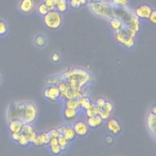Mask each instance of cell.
I'll return each mask as SVG.
<instances>
[{"label": "cell", "mask_w": 156, "mask_h": 156, "mask_svg": "<svg viewBox=\"0 0 156 156\" xmlns=\"http://www.w3.org/2000/svg\"><path fill=\"white\" fill-rule=\"evenodd\" d=\"M67 80L68 83L73 90H80L82 86L90 79V76L84 70L74 69L66 73L63 76Z\"/></svg>", "instance_id": "1"}, {"label": "cell", "mask_w": 156, "mask_h": 156, "mask_svg": "<svg viewBox=\"0 0 156 156\" xmlns=\"http://www.w3.org/2000/svg\"><path fill=\"white\" fill-rule=\"evenodd\" d=\"M88 6L94 14L101 18L110 20L117 16L115 7L110 2L104 0L90 2L88 3Z\"/></svg>", "instance_id": "2"}, {"label": "cell", "mask_w": 156, "mask_h": 156, "mask_svg": "<svg viewBox=\"0 0 156 156\" xmlns=\"http://www.w3.org/2000/svg\"><path fill=\"white\" fill-rule=\"evenodd\" d=\"M43 22L45 26L49 29H57L60 27L62 22L61 14L55 9L49 10L43 16Z\"/></svg>", "instance_id": "3"}, {"label": "cell", "mask_w": 156, "mask_h": 156, "mask_svg": "<svg viewBox=\"0 0 156 156\" xmlns=\"http://www.w3.org/2000/svg\"><path fill=\"white\" fill-rule=\"evenodd\" d=\"M115 38L116 41L127 48H132L135 43V34L130 31L126 27H122L115 31Z\"/></svg>", "instance_id": "4"}, {"label": "cell", "mask_w": 156, "mask_h": 156, "mask_svg": "<svg viewBox=\"0 0 156 156\" xmlns=\"http://www.w3.org/2000/svg\"><path fill=\"white\" fill-rule=\"evenodd\" d=\"M126 20H122L123 26L128 29L133 34H136L140 29L139 18L135 15L128 10H125Z\"/></svg>", "instance_id": "5"}, {"label": "cell", "mask_w": 156, "mask_h": 156, "mask_svg": "<svg viewBox=\"0 0 156 156\" xmlns=\"http://www.w3.org/2000/svg\"><path fill=\"white\" fill-rule=\"evenodd\" d=\"M37 115V110L35 106L28 103L25 105V108L23 114V121L24 124H30L35 121Z\"/></svg>", "instance_id": "6"}, {"label": "cell", "mask_w": 156, "mask_h": 156, "mask_svg": "<svg viewBox=\"0 0 156 156\" xmlns=\"http://www.w3.org/2000/svg\"><path fill=\"white\" fill-rule=\"evenodd\" d=\"M44 96L49 100L55 101L61 97V94L58 86L51 85L45 89L44 91Z\"/></svg>", "instance_id": "7"}, {"label": "cell", "mask_w": 156, "mask_h": 156, "mask_svg": "<svg viewBox=\"0 0 156 156\" xmlns=\"http://www.w3.org/2000/svg\"><path fill=\"white\" fill-rule=\"evenodd\" d=\"M26 104L24 103H18L15 105L10 112L9 118L10 119H20L23 121L24 111L25 108Z\"/></svg>", "instance_id": "8"}, {"label": "cell", "mask_w": 156, "mask_h": 156, "mask_svg": "<svg viewBox=\"0 0 156 156\" xmlns=\"http://www.w3.org/2000/svg\"><path fill=\"white\" fill-rule=\"evenodd\" d=\"M152 11V9L150 5L147 4H142L135 9L134 13L139 19L147 20L148 19Z\"/></svg>", "instance_id": "9"}, {"label": "cell", "mask_w": 156, "mask_h": 156, "mask_svg": "<svg viewBox=\"0 0 156 156\" xmlns=\"http://www.w3.org/2000/svg\"><path fill=\"white\" fill-rule=\"evenodd\" d=\"M76 135L79 136H83L86 135L88 131V126L87 123L83 121H79L74 123L73 127Z\"/></svg>", "instance_id": "10"}, {"label": "cell", "mask_w": 156, "mask_h": 156, "mask_svg": "<svg viewBox=\"0 0 156 156\" xmlns=\"http://www.w3.org/2000/svg\"><path fill=\"white\" fill-rule=\"evenodd\" d=\"M107 130L113 135H117L120 133L122 130L121 124L116 119H110L106 124Z\"/></svg>", "instance_id": "11"}, {"label": "cell", "mask_w": 156, "mask_h": 156, "mask_svg": "<svg viewBox=\"0 0 156 156\" xmlns=\"http://www.w3.org/2000/svg\"><path fill=\"white\" fill-rule=\"evenodd\" d=\"M57 130L59 132L60 135L64 136L69 141L73 140L76 136L75 132L72 127L62 126L59 127Z\"/></svg>", "instance_id": "12"}, {"label": "cell", "mask_w": 156, "mask_h": 156, "mask_svg": "<svg viewBox=\"0 0 156 156\" xmlns=\"http://www.w3.org/2000/svg\"><path fill=\"white\" fill-rule=\"evenodd\" d=\"M21 133L23 134L30 143H32L37 135L34 129L30 125H29V124H24L23 125Z\"/></svg>", "instance_id": "13"}, {"label": "cell", "mask_w": 156, "mask_h": 156, "mask_svg": "<svg viewBox=\"0 0 156 156\" xmlns=\"http://www.w3.org/2000/svg\"><path fill=\"white\" fill-rule=\"evenodd\" d=\"M147 126L151 132L152 135L155 138V124H156V116L155 114L151 112L148 114L147 117Z\"/></svg>", "instance_id": "14"}, {"label": "cell", "mask_w": 156, "mask_h": 156, "mask_svg": "<svg viewBox=\"0 0 156 156\" xmlns=\"http://www.w3.org/2000/svg\"><path fill=\"white\" fill-rule=\"evenodd\" d=\"M103 122V119L99 115L88 117L87 119V124L89 127L96 128L99 127Z\"/></svg>", "instance_id": "15"}, {"label": "cell", "mask_w": 156, "mask_h": 156, "mask_svg": "<svg viewBox=\"0 0 156 156\" xmlns=\"http://www.w3.org/2000/svg\"><path fill=\"white\" fill-rule=\"evenodd\" d=\"M24 124V122L20 119H12L9 123V130L12 132H21L23 125Z\"/></svg>", "instance_id": "16"}, {"label": "cell", "mask_w": 156, "mask_h": 156, "mask_svg": "<svg viewBox=\"0 0 156 156\" xmlns=\"http://www.w3.org/2000/svg\"><path fill=\"white\" fill-rule=\"evenodd\" d=\"M34 7L33 0H21L19 8L20 10L24 13H29L32 11Z\"/></svg>", "instance_id": "17"}, {"label": "cell", "mask_w": 156, "mask_h": 156, "mask_svg": "<svg viewBox=\"0 0 156 156\" xmlns=\"http://www.w3.org/2000/svg\"><path fill=\"white\" fill-rule=\"evenodd\" d=\"M109 20H110V26L115 31H116L120 29L123 26V21L122 19L120 17H119L118 15L116 16L113 17Z\"/></svg>", "instance_id": "18"}, {"label": "cell", "mask_w": 156, "mask_h": 156, "mask_svg": "<svg viewBox=\"0 0 156 156\" xmlns=\"http://www.w3.org/2000/svg\"><path fill=\"white\" fill-rule=\"evenodd\" d=\"M68 7V3L66 0H55L54 9L60 13L65 12Z\"/></svg>", "instance_id": "19"}, {"label": "cell", "mask_w": 156, "mask_h": 156, "mask_svg": "<svg viewBox=\"0 0 156 156\" xmlns=\"http://www.w3.org/2000/svg\"><path fill=\"white\" fill-rule=\"evenodd\" d=\"M79 104L80 105V107H82V108H83L85 110L91 108L93 104L91 102L90 99L87 97H85L84 96H81L80 98L77 99Z\"/></svg>", "instance_id": "20"}, {"label": "cell", "mask_w": 156, "mask_h": 156, "mask_svg": "<svg viewBox=\"0 0 156 156\" xmlns=\"http://www.w3.org/2000/svg\"><path fill=\"white\" fill-rule=\"evenodd\" d=\"M63 115L66 119L67 120H73L74 119L77 115V110L74 109H71L65 108L63 112Z\"/></svg>", "instance_id": "21"}, {"label": "cell", "mask_w": 156, "mask_h": 156, "mask_svg": "<svg viewBox=\"0 0 156 156\" xmlns=\"http://www.w3.org/2000/svg\"><path fill=\"white\" fill-rule=\"evenodd\" d=\"M80 107V105L77 99H68L65 103V108L74 109H78Z\"/></svg>", "instance_id": "22"}, {"label": "cell", "mask_w": 156, "mask_h": 156, "mask_svg": "<svg viewBox=\"0 0 156 156\" xmlns=\"http://www.w3.org/2000/svg\"><path fill=\"white\" fill-rule=\"evenodd\" d=\"M32 143L34 146H35L37 147H40V146H42L43 145H45L44 142V140H43V138L42 133L36 135L34 140L32 141Z\"/></svg>", "instance_id": "23"}, {"label": "cell", "mask_w": 156, "mask_h": 156, "mask_svg": "<svg viewBox=\"0 0 156 156\" xmlns=\"http://www.w3.org/2000/svg\"><path fill=\"white\" fill-rule=\"evenodd\" d=\"M68 140H66L64 136L60 135L58 137V144L60 146V147L62 150H65L68 145Z\"/></svg>", "instance_id": "24"}, {"label": "cell", "mask_w": 156, "mask_h": 156, "mask_svg": "<svg viewBox=\"0 0 156 156\" xmlns=\"http://www.w3.org/2000/svg\"><path fill=\"white\" fill-rule=\"evenodd\" d=\"M38 13L41 15L44 16V15H46L49 11V9L45 5V4L43 2L40 3L38 5Z\"/></svg>", "instance_id": "25"}, {"label": "cell", "mask_w": 156, "mask_h": 156, "mask_svg": "<svg viewBox=\"0 0 156 156\" xmlns=\"http://www.w3.org/2000/svg\"><path fill=\"white\" fill-rule=\"evenodd\" d=\"M129 0H109V2L113 4L115 7H123L125 6Z\"/></svg>", "instance_id": "26"}, {"label": "cell", "mask_w": 156, "mask_h": 156, "mask_svg": "<svg viewBox=\"0 0 156 156\" xmlns=\"http://www.w3.org/2000/svg\"><path fill=\"white\" fill-rule=\"evenodd\" d=\"M97 109L98 111V115L101 116V118L103 120H106L110 117V113L104 110L102 108H97Z\"/></svg>", "instance_id": "27"}, {"label": "cell", "mask_w": 156, "mask_h": 156, "mask_svg": "<svg viewBox=\"0 0 156 156\" xmlns=\"http://www.w3.org/2000/svg\"><path fill=\"white\" fill-rule=\"evenodd\" d=\"M86 115L88 117L98 115V111L96 107L94 105H93L91 108L86 110Z\"/></svg>", "instance_id": "28"}, {"label": "cell", "mask_w": 156, "mask_h": 156, "mask_svg": "<svg viewBox=\"0 0 156 156\" xmlns=\"http://www.w3.org/2000/svg\"><path fill=\"white\" fill-rule=\"evenodd\" d=\"M17 141H18V144L22 146H27L30 143V142L29 141L27 138L22 133H21V135Z\"/></svg>", "instance_id": "29"}, {"label": "cell", "mask_w": 156, "mask_h": 156, "mask_svg": "<svg viewBox=\"0 0 156 156\" xmlns=\"http://www.w3.org/2000/svg\"><path fill=\"white\" fill-rule=\"evenodd\" d=\"M35 43L38 46H43L46 44V38L42 35H38L35 38Z\"/></svg>", "instance_id": "30"}, {"label": "cell", "mask_w": 156, "mask_h": 156, "mask_svg": "<svg viewBox=\"0 0 156 156\" xmlns=\"http://www.w3.org/2000/svg\"><path fill=\"white\" fill-rule=\"evenodd\" d=\"M7 26L4 21L0 20V36L5 35L7 32Z\"/></svg>", "instance_id": "31"}, {"label": "cell", "mask_w": 156, "mask_h": 156, "mask_svg": "<svg viewBox=\"0 0 156 156\" xmlns=\"http://www.w3.org/2000/svg\"><path fill=\"white\" fill-rule=\"evenodd\" d=\"M50 150H51V152L55 155H57L60 154V152L62 151V149L58 144L50 146Z\"/></svg>", "instance_id": "32"}, {"label": "cell", "mask_w": 156, "mask_h": 156, "mask_svg": "<svg viewBox=\"0 0 156 156\" xmlns=\"http://www.w3.org/2000/svg\"><path fill=\"white\" fill-rule=\"evenodd\" d=\"M43 2L48 7L49 10L54 9V4L55 0H43Z\"/></svg>", "instance_id": "33"}, {"label": "cell", "mask_w": 156, "mask_h": 156, "mask_svg": "<svg viewBox=\"0 0 156 156\" xmlns=\"http://www.w3.org/2000/svg\"><path fill=\"white\" fill-rule=\"evenodd\" d=\"M105 102V101L103 98H100L96 100V104L94 105L97 108H102L104 107Z\"/></svg>", "instance_id": "34"}, {"label": "cell", "mask_w": 156, "mask_h": 156, "mask_svg": "<svg viewBox=\"0 0 156 156\" xmlns=\"http://www.w3.org/2000/svg\"><path fill=\"white\" fill-rule=\"evenodd\" d=\"M102 108L106 111H107L108 112L110 113L112 112L113 110V106L112 105V104L110 102H107V101H105V104L104 105V107H102Z\"/></svg>", "instance_id": "35"}, {"label": "cell", "mask_w": 156, "mask_h": 156, "mask_svg": "<svg viewBox=\"0 0 156 156\" xmlns=\"http://www.w3.org/2000/svg\"><path fill=\"white\" fill-rule=\"evenodd\" d=\"M148 19L149 20L150 22L153 24H155L156 23V11L155 10H152L151 12Z\"/></svg>", "instance_id": "36"}, {"label": "cell", "mask_w": 156, "mask_h": 156, "mask_svg": "<svg viewBox=\"0 0 156 156\" xmlns=\"http://www.w3.org/2000/svg\"><path fill=\"white\" fill-rule=\"evenodd\" d=\"M49 135V136L51 137H55V138H58V136L60 135V133L58 131L57 129H51L48 132Z\"/></svg>", "instance_id": "37"}, {"label": "cell", "mask_w": 156, "mask_h": 156, "mask_svg": "<svg viewBox=\"0 0 156 156\" xmlns=\"http://www.w3.org/2000/svg\"><path fill=\"white\" fill-rule=\"evenodd\" d=\"M69 2V4L73 8L77 9L80 7V6L81 5V4L79 0H71Z\"/></svg>", "instance_id": "38"}, {"label": "cell", "mask_w": 156, "mask_h": 156, "mask_svg": "<svg viewBox=\"0 0 156 156\" xmlns=\"http://www.w3.org/2000/svg\"><path fill=\"white\" fill-rule=\"evenodd\" d=\"M42 135H43V138L44 140V142L45 144H48L51 136H49V133L48 132H44V133H42Z\"/></svg>", "instance_id": "39"}, {"label": "cell", "mask_w": 156, "mask_h": 156, "mask_svg": "<svg viewBox=\"0 0 156 156\" xmlns=\"http://www.w3.org/2000/svg\"><path fill=\"white\" fill-rule=\"evenodd\" d=\"M49 146H54V145H57L58 144V138H55V137H51L50 138L49 144Z\"/></svg>", "instance_id": "40"}, {"label": "cell", "mask_w": 156, "mask_h": 156, "mask_svg": "<svg viewBox=\"0 0 156 156\" xmlns=\"http://www.w3.org/2000/svg\"><path fill=\"white\" fill-rule=\"evenodd\" d=\"M21 135V132H12V139L16 141H17Z\"/></svg>", "instance_id": "41"}, {"label": "cell", "mask_w": 156, "mask_h": 156, "mask_svg": "<svg viewBox=\"0 0 156 156\" xmlns=\"http://www.w3.org/2000/svg\"><path fill=\"white\" fill-rule=\"evenodd\" d=\"M52 60L54 62H57L59 59V56L57 54H54L52 55Z\"/></svg>", "instance_id": "42"}, {"label": "cell", "mask_w": 156, "mask_h": 156, "mask_svg": "<svg viewBox=\"0 0 156 156\" xmlns=\"http://www.w3.org/2000/svg\"><path fill=\"white\" fill-rule=\"evenodd\" d=\"M106 140V142L108 143V144H111L113 143V138L111 137V136H107L105 139Z\"/></svg>", "instance_id": "43"}, {"label": "cell", "mask_w": 156, "mask_h": 156, "mask_svg": "<svg viewBox=\"0 0 156 156\" xmlns=\"http://www.w3.org/2000/svg\"><path fill=\"white\" fill-rule=\"evenodd\" d=\"M151 112L153 113H154V114H155V106H154V107H152V108L151 109Z\"/></svg>", "instance_id": "44"}, {"label": "cell", "mask_w": 156, "mask_h": 156, "mask_svg": "<svg viewBox=\"0 0 156 156\" xmlns=\"http://www.w3.org/2000/svg\"><path fill=\"white\" fill-rule=\"evenodd\" d=\"M1 76H0V82H1Z\"/></svg>", "instance_id": "45"}, {"label": "cell", "mask_w": 156, "mask_h": 156, "mask_svg": "<svg viewBox=\"0 0 156 156\" xmlns=\"http://www.w3.org/2000/svg\"><path fill=\"white\" fill-rule=\"evenodd\" d=\"M67 1H71V0H66Z\"/></svg>", "instance_id": "46"}]
</instances>
